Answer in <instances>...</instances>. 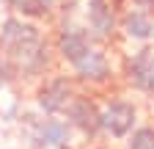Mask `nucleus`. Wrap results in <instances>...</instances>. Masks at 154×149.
Listing matches in <instances>:
<instances>
[{"label": "nucleus", "instance_id": "1", "mask_svg": "<svg viewBox=\"0 0 154 149\" xmlns=\"http://www.w3.org/2000/svg\"><path fill=\"white\" fill-rule=\"evenodd\" d=\"M0 50L6 61L25 74H42L47 69V42L42 30L25 17H8L0 25Z\"/></svg>", "mask_w": 154, "mask_h": 149}, {"label": "nucleus", "instance_id": "2", "mask_svg": "<svg viewBox=\"0 0 154 149\" xmlns=\"http://www.w3.org/2000/svg\"><path fill=\"white\" fill-rule=\"evenodd\" d=\"M74 97L77 94H74V86H72L69 78H50V80H44L42 86H38V91H36L38 108H42L44 113H50V116L66 113V108L72 105Z\"/></svg>", "mask_w": 154, "mask_h": 149}, {"label": "nucleus", "instance_id": "3", "mask_svg": "<svg viewBox=\"0 0 154 149\" xmlns=\"http://www.w3.org/2000/svg\"><path fill=\"white\" fill-rule=\"evenodd\" d=\"M135 124H138V110L127 100H113L105 110H102V127L113 138H127Z\"/></svg>", "mask_w": 154, "mask_h": 149}, {"label": "nucleus", "instance_id": "4", "mask_svg": "<svg viewBox=\"0 0 154 149\" xmlns=\"http://www.w3.org/2000/svg\"><path fill=\"white\" fill-rule=\"evenodd\" d=\"M66 124L77 127L85 135H96L102 130V110L88 97H74L72 105L66 108Z\"/></svg>", "mask_w": 154, "mask_h": 149}, {"label": "nucleus", "instance_id": "5", "mask_svg": "<svg viewBox=\"0 0 154 149\" xmlns=\"http://www.w3.org/2000/svg\"><path fill=\"white\" fill-rule=\"evenodd\" d=\"M85 20L94 39H113L116 28H119V17H116V8L110 0H88Z\"/></svg>", "mask_w": 154, "mask_h": 149}, {"label": "nucleus", "instance_id": "6", "mask_svg": "<svg viewBox=\"0 0 154 149\" xmlns=\"http://www.w3.org/2000/svg\"><path fill=\"white\" fill-rule=\"evenodd\" d=\"M30 138L42 149H66L69 146V124L61 119H38L30 127Z\"/></svg>", "mask_w": 154, "mask_h": 149}, {"label": "nucleus", "instance_id": "7", "mask_svg": "<svg viewBox=\"0 0 154 149\" xmlns=\"http://www.w3.org/2000/svg\"><path fill=\"white\" fill-rule=\"evenodd\" d=\"M91 47H94L91 33L83 30V28L66 25V28H61V33H58V52H61V58H63L66 64H72V66L80 61Z\"/></svg>", "mask_w": 154, "mask_h": 149}, {"label": "nucleus", "instance_id": "8", "mask_svg": "<svg viewBox=\"0 0 154 149\" xmlns=\"http://www.w3.org/2000/svg\"><path fill=\"white\" fill-rule=\"evenodd\" d=\"M127 78L138 91L154 97V52L151 50H140V52H135L129 58Z\"/></svg>", "mask_w": 154, "mask_h": 149}, {"label": "nucleus", "instance_id": "9", "mask_svg": "<svg viewBox=\"0 0 154 149\" xmlns=\"http://www.w3.org/2000/svg\"><path fill=\"white\" fill-rule=\"evenodd\" d=\"M72 69H74V74H77L80 80H88V83H105L110 74H113L107 55H105L102 50H96V47H91Z\"/></svg>", "mask_w": 154, "mask_h": 149}, {"label": "nucleus", "instance_id": "10", "mask_svg": "<svg viewBox=\"0 0 154 149\" xmlns=\"http://www.w3.org/2000/svg\"><path fill=\"white\" fill-rule=\"evenodd\" d=\"M121 28L129 39H138V42H146L154 36V20L149 17V11H140V8H132L129 14H124Z\"/></svg>", "mask_w": 154, "mask_h": 149}, {"label": "nucleus", "instance_id": "11", "mask_svg": "<svg viewBox=\"0 0 154 149\" xmlns=\"http://www.w3.org/2000/svg\"><path fill=\"white\" fill-rule=\"evenodd\" d=\"M8 8L25 20H38V17H47L58 0H6Z\"/></svg>", "mask_w": 154, "mask_h": 149}, {"label": "nucleus", "instance_id": "12", "mask_svg": "<svg viewBox=\"0 0 154 149\" xmlns=\"http://www.w3.org/2000/svg\"><path fill=\"white\" fill-rule=\"evenodd\" d=\"M127 138V149H154V127H135Z\"/></svg>", "mask_w": 154, "mask_h": 149}, {"label": "nucleus", "instance_id": "13", "mask_svg": "<svg viewBox=\"0 0 154 149\" xmlns=\"http://www.w3.org/2000/svg\"><path fill=\"white\" fill-rule=\"evenodd\" d=\"M8 80H11V64L0 58V88H6Z\"/></svg>", "mask_w": 154, "mask_h": 149}, {"label": "nucleus", "instance_id": "14", "mask_svg": "<svg viewBox=\"0 0 154 149\" xmlns=\"http://www.w3.org/2000/svg\"><path fill=\"white\" fill-rule=\"evenodd\" d=\"M129 3H132L135 8H140V11H151V8H154V0H129Z\"/></svg>", "mask_w": 154, "mask_h": 149}]
</instances>
